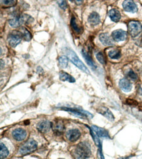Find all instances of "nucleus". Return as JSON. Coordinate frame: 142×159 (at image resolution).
Returning <instances> with one entry per match:
<instances>
[{"label":"nucleus","instance_id":"1","mask_svg":"<svg viewBox=\"0 0 142 159\" xmlns=\"http://www.w3.org/2000/svg\"><path fill=\"white\" fill-rule=\"evenodd\" d=\"M64 52L65 53V54L66 55V56L68 57L70 60L74 65H75L77 68H79L80 70L85 72V73L90 74V72H89V69L86 68V67L85 65V64L81 61V59L76 55L75 52H74L73 50H72L70 48H66L64 50Z\"/></svg>","mask_w":142,"mask_h":159},{"label":"nucleus","instance_id":"2","mask_svg":"<svg viewBox=\"0 0 142 159\" xmlns=\"http://www.w3.org/2000/svg\"><path fill=\"white\" fill-rule=\"evenodd\" d=\"M91 154L90 144L86 142L79 143L74 150V156L77 158H87L91 156Z\"/></svg>","mask_w":142,"mask_h":159},{"label":"nucleus","instance_id":"3","mask_svg":"<svg viewBox=\"0 0 142 159\" xmlns=\"http://www.w3.org/2000/svg\"><path fill=\"white\" fill-rule=\"evenodd\" d=\"M37 148V142L33 140L30 139L26 142H25L19 149V153L22 155H26L34 152Z\"/></svg>","mask_w":142,"mask_h":159},{"label":"nucleus","instance_id":"4","mask_svg":"<svg viewBox=\"0 0 142 159\" xmlns=\"http://www.w3.org/2000/svg\"><path fill=\"white\" fill-rule=\"evenodd\" d=\"M23 37L21 31H12L8 35L7 41L11 47H15L21 41Z\"/></svg>","mask_w":142,"mask_h":159},{"label":"nucleus","instance_id":"5","mask_svg":"<svg viewBox=\"0 0 142 159\" xmlns=\"http://www.w3.org/2000/svg\"><path fill=\"white\" fill-rule=\"evenodd\" d=\"M128 32L133 38L137 37L142 30V26L140 22L138 21H130L128 25Z\"/></svg>","mask_w":142,"mask_h":159},{"label":"nucleus","instance_id":"6","mask_svg":"<svg viewBox=\"0 0 142 159\" xmlns=\"http://www.w3.org/2000/svg\"><path fill=\"white\" fill-rule=\"evenodd\" d=\"M62 109L67 111H70L74 116H77L81 118L91 119L93 117V116L91 113H89V111H86L83 110H78L75 108H62Z\"/></svg>","mask_w":142,"mask_h":159},{"label":"nucleus","instance_id":"7","mask_svg":"<svg viewBox=\"0 0 142 159\" xmlns=\"http://www.w3.org/2000/svg\"><path fill=\"white\" fill-rule=\"evenodd\" d=\"M51 128L56 134H62L65 130V127L62 121H55L52 123Z\"/></svg>","mask_w":142,"mask_h":159},{"label":"nucleus","instance_id":"8","mask_svg":"<svg viewBox=\"0 0 142 159\" xmlns=\"http://www.w3.org/2000/svg\"><path fill=\"white\" fill-rule=\"evenodd\" d=\"M123 7L124 10L126 12L134 13L138 11L137 5L132 0H125L123 3Z\"/></svg>","mask_w":142,"mask_h":159},{"label":"nucleus","instance_id":"9","mask_svg":"<svg viewBox=\"0 0 142 159\" xmlns=\"http://www.w3.org/2000/svg\"><path fill=\"white\" fill-rule=\"evenodd\" d=\"M127 37V34L126 32L124 30H117L114 31L112 33V38L113 39L114 41L117 42H120L125 41V40Z\"/></svg>","mask_w":142,"mask_h":159},{"label":"nucleus","instance_id":"10","mask_svg":"<svg viewBox=\"0 0 142 159\" xmlns=\"http://www.w3.org/2000/svg\"><path fill=\"white\" fill-rule=\"evenodd\" d=\"M13 138L17 141H22L26 138V132L22 129H17L12 132Z\"/></svg>","mask_w":142,"mask_h":159},{"label":"nucleus","instance_id":"11","mask_svg":"<svg viewBox=\"0 0 142 159\" xmlns=\"http://www.w3.org/2000/svg\"><path fill=\"white\" fill-rule=\"evenodd\" d=\"M81 136V132L77 129H72L67 132L66 137L70 142L77 141Z\"/></svg>","mask_w":142,"mask_h":159},{"label":"nucleus","instance_id":"12","mask_svg":"<svg viewBox=\"0 0 142 159\" xmlns=\"http://www.w3.org/2000/svg\"><path fill=\"white\" fill-rule=\"evenodd\" d=\"M51 124L52 123L49 121H42L37 124V129L40 132L46 133L51 128Z\"/></svg>","mask_w":142,"mask_h":159},{"label":"nucleus","instance_id":"13","mask_svg":"<svg viewBox=\"0 0 142 159\" xmlns=\"http://www.w3.org/2000/svg\"><path fill=\"white\" fill-rule=\"evenodd\" d=\"M97 111H98V113H99L101 115H102L103 116L105 117L107 119H109L110 121H114L115 117H114L113 114L111 113V111L107 108H106V107H100L97 109Z\"/></svg>","mask_w":142,"mask_h":159},{"label":"nucleus","instance_id":"14","mask_svg":"<svg viewBox=\"0 0 142 159\" xmlns=\"http://www.w3.org/2000/svg\"><path fill=\"white\" fill-rule=\"evenodd\" d=\"M92 129H93V131L96 134V135H98V136L105 138H110L109 133H108V132L105 129L97 127V126L95 125H92Z\"/></svg>","mask_w":142,"mask_h":159},{"label":"nucleus","instance_id":"15","mask_svg":"<svg viewBox=\"0 0 142 159\" xmlns=\"http://www.w3.org/2000/svg\"><path fill=\"white\" fill-rule=\"evenodd\" d=\"M119 86L120 89L125 92H130L132 90V85L127 79L123 78L120 80Z\"/></svg>","mask_w":142,"mask_h":159},{"label":"nucleus","instance_id":"16","mask_svg":"<svg viewBox=\"0 0 142 159\" xmlns=\"http://www.w3.org/2000/svg\"><path fill=\"white\" fill-rule=\"evenodd\" d=\"M100 40L103 44L105 46H113V43L112 39L107 34H101L100 35Z\"/></svg>","mask_w":142,"mask_h":159},{"label":"nucleus","instance_id":"17","mask_svg":"<svg viewBox=\"0 0 142 159\" xmlns=\"http://www.w3.org/2000/svg\"><path fill=\"white\" fill-rule=\"evenodd\" d=\"M108 15H109V16L111 18V20L115 22H119L120 20V18H121L120 12L118 10L115 9H111L109 11V13H108Z\"/></svg>","mask_w":142,"mask_h":159},{"label":"nucleus","instance_id":"18","mask_svg":"<svg viewBox=\"0 0 142 159\" xmlns=\"http://www.w3.org/2000/svg\"><path fill=\"white\" fill-rule=\"evenodd\" d=\"M88 20L92 25H96L100 22V18L97 12H92L90 15Z\"/></svg>","mask_w":142,"mask_h":159},{"label":"nucleus","instance_id":"19","mask_svg":"<svg viewBox=\"0 0 142 159\" xmlns=\"http://www.w3.org/2000/svg\"><path fill=\"white\" fill-rule=\"evenodd\" d=\"M82 55L84 57V59H85V61H86L87 64L89 65V66H91V67L93 69H96V64L94 63L92 59L91 58V57L90 56V55L88 54V53L85 51V49H83L82 50Z\"/></svg>","mask_w":142,"mask_h":159},{"label":"nucleus","instance_id":"20","mask_svg":"<svg viewBox=\"0 0 142 159\" xmlns=\"http://www.w3.org/2000/svg\"><path fill=\"white\" fill-rule=\"evenodd\" d=\"M60 79L62 81H67L70 83H73L76 82V80L70 75L67 74L65 72H60Z\"/></svg>","mask_w":142,"mask_h":159},{"label":"nucleus","instance_id":"21","mask_svg":"<svg viewBox=\"0 0 142 159\" xmlns=\"http://www.w3.org/2000/svg\"><path fill=\"white\" fill-rule=\"evenodd\" d=\"M68 60L69 59L67 56H61L58 59V63L60 67L62 68H66L68 65Z\"/></svg>","mask_w":142,"mask_h":159},{"label":"nucleus","instance_id":"22","mask_svg":"<svg viewBox=\"0 0 142 159\" xmlns=\"http://www.w3.org/2000/svg\"><path fill=\"white\" fill-rule=\"evenodd\" d=\"M9 150L7 149L5 145L1 143L0 144V157H1V158H5L7 157L9 155Z\"/></svg>","mask_w":142,"mask_h":159},{"label":"nucleus","instance_id":"23","mask_svg":"<svg viewBox=\"0 0 142 159\" xmlns=\"http://www.w3.org/2000/svg\"><path fill=\"white\" fill-rule=\"evenodd\" d=\"M17 0H1L2 5L5 7H11L17 4Z\"/></svg>","mask_w":142,"mask_h":159},{"label":"nucleus","instance_id":"24","mask_svg":"<svg viewBox=\"0 0 142 159\" xmlns=\"http://www.w3.org/2000/svg\"><path fill=\"white\" fill-rule=\"evenodd\" d=\"M9 23L12 27H14V28H17L18 26L22 25L21 22H20V17H15L11 19L9 21Z\"/></svg>","mask_w":142,"mask_h":159},{"label":"nucleus","instance_id":"25","mask_svg":"<svg viewBox=\"0 0 142 159\" xmlns=\"http://www.w3.org/2000/svg\"><path fill=\"white\" fill-rule=\"evenodd\" d=\"M19 17H20V22H21L22 25L25 24H30V22L33 20V18L28 15H25V14L22 15Z\"/></svg>","mask_w":142,"mask_h":159},{"label":"nucleus","instance_id":"26","mask_svg":"<svg viewBox=\"0 0 142 159\" xmlns=\"http://www.w3.org/2000/svg\"><path fill=\"white\" fill-rule=\"evenodd\" d=\"M21 32L23 35V38L26 41H30L32 39V35L30 33V31L26 30L25 28H21Z\"/></svg>","mask_w":142,"mask_h":159},{"label":"nucleus","instance_id":"27","mask_svg":"<svg viewBox=\"0 0 142 159\" xmlns=\"http://www.w3.org/2000/svg\"><path fill=\"white\" fill-rule=\"evenodd\" d=\"M120 52L118 50H113L109 52V56L111 59H117L120 57Z\"/></svg>","mask_w":142,"mask_h":159},{"label":"nucleus","instance_id":"28","mask_svg":"<svg viewBox=\"0 0 142 159\" xmlns=\"http://www.w3.org/2000/svg\"><path fill=\"white\" fill-rule=\"evenodd\" d=\"M71 28H73V30L75 31L77 33H81V28H79V26L77 25V24H76V19L75 17H73L71 18Z\"/></svg>","mask_w":142,"mask_h":159},{"label":"nucleus","instance_id":"29","mask_svg":"<svg viewBox=\"0 0 142 159\" xmlns=\"http://www.w3.org/2000/svg\"><path fill=\"white\" fill-rule=\"evenodd\" d=\"M96 58L98 61L102 65H105L106 63V59L104 55L101 52H98L96 54Z\"/></svg>","mask_w":142,"mask_h":159},{"label":"nucleus","instance_id":"30","mask_svg":"<svg viewBox=\"0 0 142 159\" xmlns=\"http://www.w3.org/2000/svg\"><path fill=\"white\" fill-rule=\"evenodd\" d=\"M127 76H128V78H130L132 80H133V81H136V80H138V77L137 75L135 73V72L132 70H129V72H128Z\"/></svg>","mask_w":142,"mask_h":159},{"label":"nucleus","instance_id":"31","mask_svg":"<svg viewBox=\"0 0 142 159\" xmlns=\"http://www.w3.org/2000/svg\"><path fill=\"white\" fill-rule=\"evenodd\" d=\"M56 2L61 9L66 10L67 8V3L66 0H56Z\"/></svg>","mask_w":142,"mask_h":159},{"label":"nucleus","instance_id":"32","mask_svg":"<svg viewBox=\"0 0 142 159\" xmlns=\"http://www.w3.org/2000/svg\"><path fill=\"white\" fill-rule=\"evenodd\" d=\"M126 103L130 104V105H136L138 104V102L136 101H135L134 100H132V99H128V100L126 101Z\"/></svg>","mask_w":142,"mask_h":159},{"label":"nucleus","instance_id":"33","mask_svg":"<svg viewBox=\"0 0 142 159\" xmlns=\"http://www.w3.org/2000/svg\"><path fill=\"white\" fill-rule=\"evenodd\" d=\"M76 2L78 5H81L83 2V0H76Z\"/></svg>","mask_w":142,"mask_h":159},{"label":"nucleus","instance_id":"34","mask_svg":"<svg viewBox=\"0 0 142 159\" xmlns=\"http://www.w3.org/2000/svg\"><path fill=\"white\" fill-rule=\"evenodd\" d=\"M70 1H71V2H73V0H70Z\"/></svg>","mask_w":142,"mask_h":159}]
</instances>
